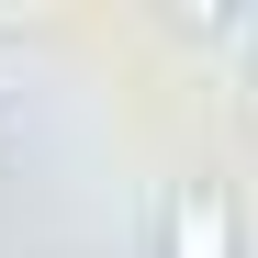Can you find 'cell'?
<instances>
[{
  "label": "cell",
  "mask_w": 258,
  "mask_h": 258,
  "mask_svg": "<svg viewBox=\"0 0 258 258\" xmlns=\"http://www.w3.org/2000/svg\"><path fill=\"white\" fill-rule=\"evenodd\" d=\"M168 258H236V213L213 180H191L180 202H168Z\"/></svg>",
  "instance_id": "6da1fadb"
},
{
  "label": "cell",
  "mask_w": 258,
  "mask_h": 258,
  "mask_svg": "<svg viewBox=\"0 0 258 258\" xmlns=\"http://www.w3.org/2000/svg\"><path fill=\"white\" fill-rule=\"evenodd\" d=\"M247 79H258V68H247Z\"/></svg>",
  "instance_id": "7a4b0ae2"
}]
</instances>
